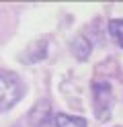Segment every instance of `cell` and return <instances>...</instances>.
I'll use <instances>...</instances> for the list:
<instances>
[{"mask_svg": "<svg viewBox=\"0 0 123 127\" xmlns=\"http://www.w3.org/2000/svg\"><path fill=\"white\" fill-rule=\"evenodd\" d=\"M109 35L123 49V19H111L109 21Z\"/></svg>", "mask_w": 123, "mask_h": 127, "instance_id": "6", "label": "cell"}, {"mask_svg": "<svg viewBox=\"0 0 123 127\" xmlns=\"http://www.w3.org/2000/svg\"><path fill=\"white\" fill-rule=\"evenodd\" d=\"M70 49H72V53H74V58H76V60L84 62V60H88L92 45H90V41H88L84 35H78V37L70 43Z\"/></svg>", "mask_w": 123, "mask_h": 127, "instance_id": "4", "label": "cell"}, {"mask_svg": "<svg viewBox=\"0 0 123 127\" xmlns=\"http://www.w3.org/2000/svg\"><path fill=\"white\" fill-rule=\"evenodd\" d=\"M55 127H86V119L84 117H74V115H66V113H55L53 117Z\"/></svg>", "mask_w": 123, "mask_h": 127, "instance_id": "5", "label": "cell"}, {"mask_svg": "<svg viewBox=\"0 0 123 127\" xmlns=\"http://www.w3.org/2000/svg\"><path fill=\"white\" fill-rule=\"evenodd\" d=\"M25 86L23 80L10 70H0V113L10 111L23 98Z\"/></svg>", "mask_w": 123, "mask_h": 127, "instance_id": "2", "label": "cell"}, {"mask_svg": "<svg viewBox=\"0 0 123 127\" xmlns=\"http://www.w3.org/2000/svg\"><path fill=\"white\" fill-rule=\"evenodd\" d=\"M47 51H49V41L47 39H37L35 43H31L27 49H25V53L21 55V60L25 64H37V62L47 58Z\"/></svg>", "mask_w": 123, "mask_h": 127, "instance_id": "3", "label": "cell"}, {"mask_svg": "<svg viewBox=\"0 0 123 127\" xmlns=\"http://www.w3.org/2000/svg\"><path fill=\"white\" fill-rule=\"evenodd\" d=\"M90 94H92V111L98 121H109L113 107H115V94L113 86L107 80H92L90 84Z\"/></svg>", "mask_w": 123, "mask_h": 127, "instance_id": "1", "label": "cell"}]
</instances>
